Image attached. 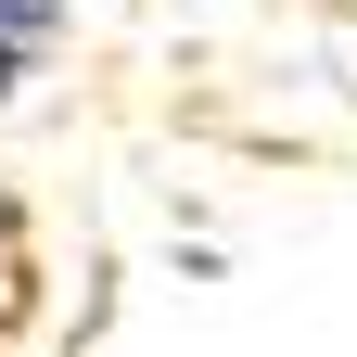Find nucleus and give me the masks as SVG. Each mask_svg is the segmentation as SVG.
I'll list each match as a JSON object with an SVG mask.
<instances>
[{"label":"nucleus","mask_w":357,"mask_h":357,"mask_svg":"<svg viewBox=\"0 0 357 357\" xmlns=\"http://www.w3.org/2000/svg\"><path fill=\"white\" fill-rule=\"evenodd\" d=\"M52 26H64V0H0V102H13V77L52 52Z\"/></svg>","instance_id":"f257e3e1"}]
</instances>
